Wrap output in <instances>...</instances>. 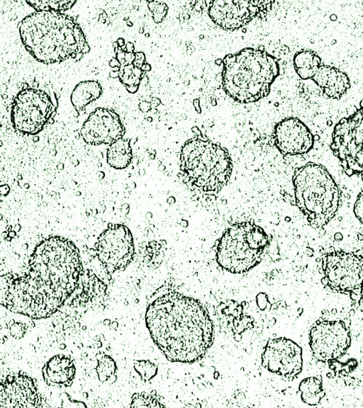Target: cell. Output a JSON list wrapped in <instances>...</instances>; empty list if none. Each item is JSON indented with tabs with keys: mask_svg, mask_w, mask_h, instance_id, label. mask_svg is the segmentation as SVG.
<instances>
[{
	"mask_svg": "<svg viewBox=\"0 0 363 408\" xmlns=\"http://www.w3.org/2000/svg\"><path fill=\"white\" fill-rule=\"evenodd\" d=\"M325 284L338 290H354L363 282V259L345 251H332L323 259Z\"/></svg>",
	"mask_w": 363,
	"mask_h": 408,
	"instance_id": "11",
	"label": "cell"
},
{
	"mask_svg": "<svg viewBox=\"0 0 363 408\" xmlns=\"http://www.w3.org/2000/svg\"><path fill=\"white\" fill-rule=\"evenodd\" d=\"M292 182L296 205L313 228L326 225L335 215L340 202V191L328 169L320 164L308 162L296 168Z\"/></svg>",
	"mask_w": 363,
	"mask_h": 408,
	"instance_id": "5",
	"label": "cell"
},
{
	"mask_svg": "<svg viewBox=\"0 0 363 408\" xmlns=\"http://www.w3.org/2000/svg\"><path fill=\"white\" fill-rule=\"evenodd\" d=\"M274 144L284 155L308 153L314 144L310 129L297 118L290 117L279 121L273 132Z\"/></svg>",
	"mask_w": 363,
	"mask_h": 408,
	"instance_id": "14",
	"label": "cell"
},
{
	"mask_svg": "<svg viewBox=\"0 0 363 408\" xmlns=\"http://www.w3.org/2000/svg\"><path fill=\"white\" fill-rule=\"evenodd\" d=\"M330 149L348 176L363 179V106L335 125Z\"/></svg>",
	"mask_w": 363,
	"mask_h": 408,
	"instance_id": "7",
	"label": "cell"
},
{
	"mask_svg": "<svg viewBox=\"0 0 363 408\" xmlns=\"http://www.w3.org/2000/svg\"><path fill=\"white\" fill-rule=\"evenodd\" d=\"M179 168V175L188 187L214 193L228 184L233 162L227 149L208 138L195 136L182 147Z\"/></svg>",
	"mask_w": 363,
	"mask_h": 408,
	"instance_id": "4",
	"label": "cell"
},
{
	"mask_svg": "<svg viewBox=\"0 0 363 408\" xmlns=\"http://www.w3.org/2000/svg\"><path fill=\"white\" fill-rule=\"evenodd\" d=\"M109 66L111 67H118L121 66V64L117 60L116 58H112L111 60L109 62Z\"/></svg>",
	"mask_w": 363,
	"mask_h": 408,
	"instance_id": "30",
	"label": "cell"
},
{
	"mask_svg": "<svg viewBox=\"0 0 363 408\" xmlns=\"http://www.w3.org/2000/svg\"><path fill=\"white\" fill-rule=\"evenodd\" d=\"M222 84L233 100L256 102L270 92L271 85L279 74L277 60L266 51L247 47L223 60Z\"/></svg>",
	"mask_w": 363,
	"mask_h": 408,
	"instance_id": "3",
	"label": "cell"
},
{
	"mask_svg": "<svg viewBox=\"0 0 363 408\" xmlns=\"http://www.w3.org/2000/svg\"><path fill=\"white\" fill-rule=\"evenodd\" d=\"M130 407H164L155 392L136 393L133 395Z\"/></svg>",
	"mask_w": 363,
	"mask_h": 408,
	"instance_id": "24",
	"label": "cell"
},
{
	"mask_svg": "<svg viewBox=\"0 0 363 408\" xmlns=\"http://www.w3.org/2000/svg\"><path fill=\"white\" fill-rule=\"evenodd\" d=\"M57 106L43 90L23 89L15 97L11 110L13 127L27 135L40 132L56 113Z\"/></svg>",
	"mask_w": 363,
	"mask_h": 408,
	"instance_id": "8",
	"label": "cell"
},
{
	"mask_svg": "<svg viewBox=\"0 0 363 408\" xmlns=\"http://www.w3.org/2000/svg\"><path fill=\"white\" fill-rule=\"evenodd\" d=\"M134 45L132 42H128L125 46V51L128 52H134Z\"/></svg>",
	"mask_w": 363,
	"mask_h": 408,
	"instance_id": "29",
	"label": "cell"
},
{
	"mask_svg": "<svg viewBox=\"0 0 363 408\" xmlns=\"http://www.w3.org/2000/svg\"><path fill=\"white\" fill-rule=\"evenodd\" d=\"M82 271L79 251L74 243L51 237L35 246L26 276L53 314L77 288Z\"/></svg>",
	"mask_w": 363,
	"mask_h": 408,
	"instance_id": "2",
	"label": "cell"
},
{
	"mask_svg": "<svg viewBox=\"0 0 363 408\" xmlns=\"http://www.w3.org/2000/svg\"><path fill=\"white\" fill-rule=\"evenodd\" d=\"M103 93L101 84L94 80H86L78 83L72 91L70 100L74 108L78 111L98 99Z\"/></svg>",
	"mask_w": 363,
	"mask_h": 408,
	"instance_id": "19",
	"label": "cell"
},
{
	"mask_svg": "<svg viewBox=\"0 0 363 408\" xmlns=\"http://www.w3.org/2000/svg\"><path fill=\"white\" fill-rule=\"evenodd\" d=\"M271 1L218 0L210 2L208 14L220 28L234 31L247 25L257 16L265 15Z\"/></svg>",
	"mask_w": 363,
	"mask_h": 408,
	"instance_id": "10",
	"label": "cell"
},
{
	"mask_svg": "<svg viewBox=\"0 0 363 408\" xmlns=\"http://www.w3.org/2000/svg\"><path fill=\"white\" fill-rule=\"evenodd\" d=\"M145 322L150 336L172 362L201 360L213 341V324L198 300L177 292L158 297L147 307Z\"/></svg>",
	"mask_w": 363,
	"mask_h": 408,
	"instance_id": "1",
	"label": "cell"
},
{
	"mask_svg": "<svg viewBox=\"0 0 363 408\" xmlns=\"http://www.w3.org/2000/svg\"><path fill=\"white\" fill-rule=\"evenodd\" d=\"M312 79L328 98L338 100L350 88L348 76L339 69L330 65L322 64Z\"/></svg>",
	"mask_w": 363,
	"mask_h": 408,
	"instance_id": "17",
	"label": "cell"
},
{
	"mask_svg": "<svg viewBox=\"0 0 363 408\" xmlns=\"http://www.w3.org/2000/svg\"><path fill=\"white\" fill-rule=\"evenodd\" d=\"M148 8L152 14V19L156 23H161L166 17L168 6L162 1H149Z\"/></svg>",
	"mask_w": 363,
	"mask_h": 408,
	"instance_id": "26",
	"label": "cell"
},
{
	"mask_svg": "<svg viewBox=\"0 0 363 408\" xmlns=\"http://www.w3.org/2000/svg\"><path fill=\"white\" fill-rule=\"evenodd\" d=\"M9 331L14 339H20L24 336L26 332V327L22 322H14L10 324Z\"/></svg>",
	"mask_w": 363,
	"mask_h": 408,
	"instance_id": "27",
	"label": "cell"
},
{
	"mask_svg": "<svg viewBox=\"0 0 363 408\" xmlns=\"http://www.w3.org/2000/svg\"><path fill=\"white\" fill-rule=\"evenodd\" d=\"M96 250L99 261L108 272L123 271L134 254L130 230L123 225H112L99 237Z\"/></svg>",
	"mask_w": 363,
	"mask_h": 408,
	"instance_id": "9",
	"label": "cell"
},
{
	"mask_svg": "<svg viewBox=\"0 0 363 408\" xmlns=\"http://www.w3.org/2000/svg\"><path fill=\"white\" fill-rule=\"evenodd\" d=\"M96 370L100 381L106 382L114 375L116 365L111 356L104 355L101 359L98 360Z\"/></svg>",
	"mask_w": 363,
	"mask_h": 408,
	"instance_id": "23",
	"label": "cell"
},
{
	"mask_svg": "<svg viewBox=\"0 0 363 408\" xmlns=\"http://www.w3.org/2000/svg\"><path fill=\"white\" fill-rule=\"evenodd\" d=\"M125 132V128L116 112L105 108H98L83 123L81 135L89 144H111L123 138Z\"/></svg>",
	"mask_w": 363,
	"mask_h": 408,
	"instance_id": "13",
	"label": "cell"
},
{
	"mask_svg": "<svg viewBox=\"0 0 363 408\" xmlns=\"http://www.w3.org/2000/svg\"><path fill=\"white\" fill-rule=\"evenodd\" d=\"M320 388V382L315 378L304 379L299 385L302 400L310 404L318 403L321 397Z\"/></svg>",
	"mask_w": 363,
	"mask_h": 408,
	"instance_id": "22",
	"label": "cell"
},
{
	"mask_svg": "<svg viewBox=\"0 0 363 408\" xmlns=\"http://www.w3.org/2000/svg\"><path fill=\"white\" fill-rule=\"evenodd\" d=\"M135 371L143 380H150L154 378L157 372V366L148 360H138L134 363Z\"/></svg>",
	"mask_w": 363,
	"mask_h": 408,
	"instance_id": "25",
	"label": "cell"
},
{
	"mask_svg": "<svg viewBox=\"0 0 363 408\" xmlns=\"http://www.w3.org/2000/svg\"><path fill=\"white\" fill-rule=\"evenodd\" d=\"M43 376L50 386L66 387L72 384L75 367L72 359L67 356L58 354L51 358L43 366Z\"/></svg>",
	"mask_w": 363,
	"mask_h": 408,
	"instance_id": "18",
	"label": "cell"
},
{
	"mask_svg": "<svg viewBox=\"0 0 363 408\" xmlns=\"http://www.w3.org/2000/svg\"><path fill=\"white\" fill-rule=\"evenodd\" d=\"M132 157L129 139L121 138L111 144L107 149V163L116 169L126 168L130 164Z\"/></svg>",
	"mask_w": 363,
	"mask_h": 408,
	"instance_id": "21",
	"label": "cell"
},
{
	"mask_svg": "<svg viewBox=\"0 0 363 408\" xmlns=\"http://www.w3.org/2000/svg\"><path fill=\"white\" fill-rule=\"evenodd\" d=\"M40 397L35 383L23 373L9 375L1 382L0 407H39Z\"/></svg>",
	"mask_w": 363,
	"mask_h": 408,
	"instance_id": "16",
	"label": "cell"
},
{
	"mask_svg": "<svg viewBox=\"0 0 363 408\" xmlns=\"http://www.w3.org/2000/svg\"><path fill=\"white\" fill-rule=\"evenodd\" d=\"M350 338L340 322H322L310 334V345L320 360L336 358L342 355L349 345Z\"/></svg>",
	"mask_w": 363,
	"mask_h": 408,
	"instance_id": "15",
	"label": "cell"
},
{
	"mask_svg": "<svg viewBox=\"0 0 363 408\" xmlns=\"http://www.w3.org/2000/svg\"><path fill=\"white\" fill-rule=\"evenodd\" d=\"M125 88L128 92H130L131 94H134L138 91L139 86H125Z\"/></svg>",
	"mask_w": 363,
	"mask_h": 408,
	"instance_id": "31",
	"label": "cell"
},
{
	"mask_svg": "<svg viewBox=\"0 0 363 408\" xmlns=\"http://www.w3.org/2000/svg\"><path fill=\"white\" fill-rule=\"evenodd\" d=\"M296 74L303 80L312 79L322 65L321 59L313 50H305L296 52L293 59Z\"/></svg>",
	"mask_w": 363,
	"mask_h": 408,
	"instance_id": "20",
	"label": "cell"
},
{
	"mask_svg": "<svg viewBox=\"0 0 363 408\" xmlns=\"http://www.w3.org/2000/svg\"><path fill=\"white\" fill-rule=\"evenodd\" d=\"M116 43L120 47L124 45L125 42L123 38H118V40L116 41Z\"/></svg>",
	"mask_w": 363,
	"mask_h": 408,
	"instance_id": "32",
	"label": "cell"
},
{
	"mask_svg": "<svg viewBox=\"0 0 363 408\" xmlns=\"http://www.w3.org/2000/svg\"><path fill=\"white\" fill-rule=\"evenodd\" d=\"M302 362L301 348L284 337L269 340L262 353V366L265 369L289 379L301 373Z\"/></svg>",
	"mask_w": 363,
	"mask_h": 408,
	"instance_id": "12",
	"label": "cell"
},
{
	"mask_svg": "<svg viewBox=\"0 0 363 408\" xmlns=\"http://www.w3.org/2000/svg\"><path fill=\"white\" fill-rule=\"evenodd\" d=\"M355 217L363 225V190L359 193L354 205Z\"/></svg>",
	"mask_w": 363,
	"mask_h": 408,
	"instance_id": "28",
	"label": "cell"
},
{
	"mask_svg": "<svg viewBox=\"0 0 363 408\" xmlns=\"http://www.w3.org/2000/svg\"><path fill=\"white\" fill-rule=\"evenodd\" d=\"M271 239L270 235L253 222L234 223L218 241L216 261L232 273L248 272L261 262Z\"/></svg>",
	"mask_w": 363,
	"mask_h": 408,
	"instance_id": "6",
	"label": "cell"
}]
</instances>
